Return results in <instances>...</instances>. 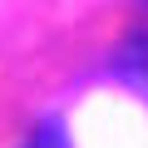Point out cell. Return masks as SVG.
<instances>
[{
	"label": "cell",
	"instance_id": "6da1fadb",
	"mask_svg": "<svg viewBox=\"0 0 148 148\" xmlns=\"http://www.w3.org/2000/svg\"><path fill=\"white\" fill-rule=\"evenodd\" d=\"M114 74L148 104V40H128V45L114 54Z\"/></svg>",
	"mask_w": 148,
	"mask_h": 148
},
{
	"label": "cell",
	"instance_id": "7a4b0ae2",
	"mask_svg": "<svg viewBox=\"0 0 148 148\" xmlns=\"http://www.w3.org/2000/svg\"><path fill=\"white\" fill-rule=\"evenodd\" d=\"M30 148H64V143H59V128H54V123H49V128H40V138H35Z\"/></svg>",
	"mask_w": 148,
	"mask_h": 148
}]
</instances>
